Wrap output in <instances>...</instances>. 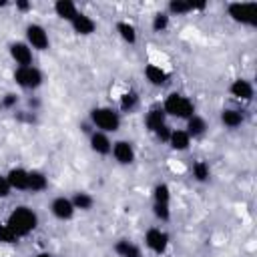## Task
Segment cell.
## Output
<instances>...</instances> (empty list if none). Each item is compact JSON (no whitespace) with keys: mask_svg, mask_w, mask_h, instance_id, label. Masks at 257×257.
Wrapping results in <instances>:
<instances>
[{"mask_svg":"<svg viewBox=\"0 0 257 257\" xmlns=\"http://www.w3.org/2000/svg\"><path fill=\"white\" fill-rule=\"evenodd\" d=\"M6 225L12 227V231L18 235V237H26L30 235L36 227H38V215L36 211H32L30 207L26 205H20V207H14L6 219Z\"/></svg>","mask_w":257,"mask_h":257,"instance_id":"6da1fadb","label":"cell"},{"mask_svg":"<svg viewBox=\"0 0 257 257\" xmlns=\"http://www.w3.org/2000/svg\"><path fill=\"white\" fill-rule=\"evenodd\" d=\"M90 124L100 133H116L120 128V114L110 106H94L90 110Z\"/></svg>","mask_w":257,"mask_h":257,"instance_id":"7a4b0ae2","label":"cell"},{"mask_svg":"<svg viewBox=\"0 0 257 257\" xmlns=\"http://www.w3.org/2000/svg\"><path fill=\"white\" fill-rule=\"evenodd\" d=\"M163 110H165L167 116L187 120L189 116L195 114V104H193V100L189 96H185L181 92H171L163 102Z\"/></svg>","mask_w":257,"mask_h":257,"instance_id":"3957f363","label":"cell"},{"mask_svg":"<svg viewBox=\"0 0 257 257\" xmlns=\"http://www.w3.org/2000/svg\"><path fill=\"white\" fill-rule=\"evenodd\" d=\"M227 14L237 24H243V26L257 24V4L255 2H231V4H227Z\"/></svg>","mask_w":257,"mask_h":257,"instance_id":"277c9868","label":"cell"},{"mask_svg":"<svg viewBox=\"0 0 257 257\" xmlns=\"http://www.w3.org/2000/svg\"><path fill=\"white\" fill-rule=\"evenodd\" d=\"M14 80L20 88L24 90H36L44 82V74L32 64V66H16L14 70Z\"/></svg>","mask_w":257,"mask_h":257,"instance_id":"5b68a950","label":"cell"},{"mask_svg":"<svg viewBox=\"0 0 257 257\" xmlns=\"http://www.w3.org/2000/svg\"><path fill=\"white\" fill-rule=\"evenodd\" d=\"M24 34H26V44L32 50H40L42 52V50H48L50 48V36H48L46 28L42 24H36V22L28 24L26 30H24Z\"/></svg>","mask_w":257,"mask_h":257,"instance_id":"8992f818","label":"cell"},{"mask_svg":"<svg viewBox=\"0 0 257 257\" xmlns=\"http://www.w3.org/2000/svg\"><path fill=\"white\" fill-rule=\"evenodd\" d=\"M171 237L167 231H163L161 227H151L145 233V245L155 253V255H165L169 249Z\"/></svg>","mask_w":257,"mask_h":257,"instance_id":"52a82bcc","label":"cell"},{"mask_svg":"<svg viewBox=\"0 0 257 257\" xmlns=\"http://www.w3.org/2000/svg\"><path fill=\"white\" fill-rule=\"evenodd\" d=\"M110 155L114 157V161L118 165H133L137 159V153H135V147L131 141H114Z\"/></svg>","mask_w":257,"mask_h":257,"instance_id":"ba28073f","label":"cell"},{"mask_svg":"<svg viewBox=\"0 0 257 257\" xmlns=\"http://www.w3.org/2000/svg\"><path fill=\"white\" fill-rule=\"evenodd\" d=\"M8 52H10V58H12L18 66H32L34 54H32V48H30L26 42H22V40L12 42V44L8 46Z\"/></svg>","mask_w":257,"mask_h":257,"instance_id":"9c48e42d","label":"cell"},{"mask_svg":"<svg viewBox=\"0 0 257 257\" xmlns=\"http://www.w3.org/2000/svg\"><path fill=\"white\" fill-rule=\"evenodd\" d=\"M50 213L58 219V221H70L76 213L70 197H54L50 203Z\"/></svg>","mask_w":257,"mask_h":257,"instance_id":"30bf717a","label":"cell"},{"mask_svg":"<svg viewBox=\"0 0 257 257\" xmlns=\"http://www.w3.org/2000/svg\"><path fill=\"white\" fill-rule=\"evenodd\" d=\"M70 26H72V30L78 34V36H90L94 30H96V22L88 16V14H84V12H76V16L70 20Z\"/></svg>","mask_w":257,"mask_h":257,"instance_id":"8fae6325","label":"cell"},{"mask_svg":"<svg viewBox=\"0 0 257 257\" xmlns=\"http://www.w3.org/2000/svg\"><path fill=\"white\" fill-rule=\"evenodd\" d=\"M229 94L235 96L237 100H251L255 90H253V84L247 80V78H235L231 84H229Z\"/></svg>","mask_w":257,"mask_h":257,"instance_id":"7c38bea8","label":"cell"},{"mask_svg":"<svg viewBox=\"0 0 257 257\" xmlns=\"http://www.w3.org/2000/svg\"><path fill=\"white\" fill-rule=\"evenodd\" d=\"M88 143H90L92 153H96V155H102L104 157V155H110V151H112V141L108 139L106 133L92 131L90 137H88Z\"/></svg>","mask_w":257,"mask_h":257,"instance_id":"4fadbf2b","label":"cell"},{"mask_svg":"<svg viewBox=\"0 0 257 257\" xmlns=\"http://www.w3.org/2000/svg\"><path fill=\"white\" fill-rule=\"evenodd\" d=\"M143 74H145L147 82L153 84V86H165L169 82V78H171V74L163 66H159V64H147Z\"/></svg>","mask_w":257,"mask_h":257,"instance_id":"5bb4252c","label":"cell"},{"mask_svg":"<svg viewBox=\"0 0 257 257\" xmlns=\"http://www.w3.org/2000/svg\"><path fill=\"white\" fill-rule=\"evenodd\" d=\"M6 179L12 187V191H28V169L24 167H12L6 173Z\"/></svg>","mask_w":257,"mask_h":257,"instance_id":"9a60e30c","label":"cell"},{"mask_svg":"<svg viewBox=\"0 0 257 257\" xmlns=\"http://www.w3.org/2000/svg\"><path fill=\"white\" fill-rule=\"evenodd\" d=\"M145 124H147V128L151 133H155L159 126L167 124V114H165L163 106H151L147 110V114H145Z\"/></svg>","mask_w":257,"mask_h":257,"instance_id":"2e32d148","label":"cell"},{"mask_svg":"<svg viewBox=\"0 0 257 257\" xmlns=\"http://www.w3.org/2000/svg\"><path fill=\"white\" fill-rule=\"evenodd\" d=\"M185 122H187L185 131H187V135H189L191 139H201V137L207 133V120H205L203 116H199V114L189 116Z\"/></svg>","mask_w":257,"mask_h":257,"instance_id":"e0dca14e","label":"cell"},{"mask_svg":"<svg viewBox=\"0 0 257 257\" xmlns=\"http://www.w3.org/2000/svg\"><path fill=\"white\" fill-rule=\"evenodd\" d=\"M76 12H78V8H76V4H74L72 0H56V2H54V14H56L60 20L70 22V20L76 16Z\"/></svg>","mask_w":257,"mask_h":257,"instance_id":"ac0fdd59","label":"cell"},{"mask_svg":"<svg viewBox=\"0 0 257 257\" xmlns=\"http://www.w3.org/2000/svg\"><path fill=\"white\" fill-rule=\"evenodd\" d=\"M169 145H171L173 151H187V149L191 147V137L187 135L185 128H173V131H171Z\"/></svg>","mask_w":257,"mask_h":257,"instance_id":"d6986e66","label":"cell"},{"mask_svg":"<svg viewBox=\"0 0 257 257\" xmlns=\"http://www.w3.org/2000/svg\"><path fill=\"white\" fill-rule=\"evenodd\" d=\"M46 187H48V177H46L42 171H38V169L28 171V191H32V193H42Z\"/></svg>","mask_w":257,"mask_h":257,"instance_id":"ffe728a7","label":"cell"},{"mask_svg":"<svg viewBox=\"0 0 257 257\" xmlns=\"http://www.w3.org/2000/svg\"><path fill=\"white\" fill-rule=\"evenodd\" d=\"M114 253L118 257H143V251L128 239H118L114 243Z\"/></svg>","mask_w":257,"mask_h":257,"instance_id":"44dd1931","label":"cell"},{"mask_svg":"<svg viewBox=\"0 0 257 257\" xmlns=\"http://www.w3.org/2000/svg\"><path fill=\"white\" fill-rule=\"evenodd\" d=\"M221 122L227 128H237L243 124V112L237 108H223L221 110Z\"/></svg>","mask_w":257,"mask_h":257,"instance_id":"7402d4cb","label":"cell"},{"mask_svg":"<svg viewBox=\"0 0 257 257\" xmlns=\"http://www.w3.org/2000/svg\"><path fill=\"white\" fill-rule=\"evenodd\" d=\"M116 32H118V36H120L126 44H135V42H137V28H135V24H131L128 20H118V22H116Z\"/></svg>","mask_w":257,"mask_h":257,"instance_id":"603a6c76","label":"cell"},{"mask_svg":"<svg viewBox=\"0 0 257 257\" xmlns=\"http://www.w3.org/2000/svg\"><path fill=\"white\" fill-rule=\"evenodd\" d=\"M70 201H72V205H74L76 211H88L94 205V197L90 193H86V191H76L70 197Z\"/></svg>","mask_w":257,"mask_h":257,"instance_id":"cb8c5ba5","label":"cell"},{"mask_svg":"<svg viewBox=\"0 0 257 257\" xmlns=\"http://www.w3.org/2000/svg\"><path fill=\"white\" fill-rule=\"evenodd\" d=\"M193 2H187V0H171L167 4V14L169 16H185L189 12H193Z\"/></svg>","mask_w":257,"mask_h":257,"instance_id":"d4e9b609","label":"cell"},{"mask_svg":"<svg viewBox=\"0 0 257 257\" xmlns=\"http://www.w3.org/2000/svg\"><path fill=\"white\" fill-rule=\"evenodd\" d=\"M193 179H195L197 183H207V181L211 179V167H209V163L197 161V163L193 165Z\"/></svg>","mask_w":257,"mask_h":257,"instance_id":"484cf974","label":"cell"},{"mask_svg":"<svg viewBox=\"0 0 257 257\" xmlns=\"http://www.w3.org/2000/svg\"><path fill=\"white\" fill-rule=\"evenodd\" d=\"M153 203H169L171 205V189L167 183H157L153 189Z\"/></svg>","mask_w":257,"mask_h":257,"instance_id":"4316f807","label":"cell"},{"mask_svg":"<svg viewBox=\"0 0 257 257\" xmlns=\"http://www.w3.org/2000/svg\"><path fill=\"white\" fill-rule=\"evenodd\" d=\"M137 104H139V94H137L135 90H126V92L120 96V110H122V112L135 110Z\"/></svg>","mask_w":257,"mask_h":257,"instance_id":"83f0119b","label":"cell"},{"mask_svg":"<svg viewBox=\"0 0 257 257\" xmlns=\"http://www.w3.org/2000/svg\"><path fill=\"white\" fill-rule=\"evenodd\" d=\"M169 24H171V16L167 12H157L153 16V22H151V26H153L155 32H165L169 28Z\"/></svg>","mask_w":257,"mask_h":257,"instance_id":"f1b7e54d","label":"cell"},{"mask_svg":"<svg viewBox=\"0 0 257 257\" xmlns=\"http://www.w3.org/2000/svg\"><path fill=\"white\" fill-rule=\"evenodd\" d=\"M18 235L12 231V227L10 225H6V223H2L0 225V243L2 245H12V243H18Z\"/></svg>","mask_w":257,"mask_h":257,"instance_id":"f546056e","label":"cell"},{"mask_svg":"<svg viewBox=\"0 0 257 257\" xmlns=\"http://www.w3.org/2000/svg\"><path fill=\"white\" fill-rule=\"evenodd\" d=\"M153 215H155L159 221L167 223V221L171 219V205H169V203H153Z\"/></svg>","mask_w":257,"mask_h":257,"instance_id":"4dcf8cb0","label":"cell"},{"mask_svg":"<svg viewBox=\"0 0 257 257\" xmlns=\"http://www.w3.org/2000/svg\"><path fill=\"white\" fill-rule=\"evenodd\" d=\"M171 131H173V128H171L169 124H163V126H159V128H157L153 135H155V137H157L161 143H169V139H171Z\"/></svg>","mask_w":257,"mask_h":257,"instance_id":"1f68e13d","label":"cell"},{"mask_svg":"<svg viewBox=\"0 0 257 257\" xmlns=\"http://www.w3.org/2000/svg\"><path fill=\"white\" fill-rule=\"evenodd\" d=\"M10 193H12V187L6 179V175H0V199H6Z\"/></svg>","mask_w":257,"mask_h":257,"instance_id":"d6a6232c","label":"cell"},{"mask_svg":"<svg viewBox=\"0 0 257 257\" xmlns=\"http://www.w3.org/2000/svg\"><path fill=\"white\" fill-rule=\"evenodd\" d=\"M16 102H18V96H16V94H12V92H8V94L2 98V106H6V108L16 106Z\"/></svg>","mask_w":257,"mask_h":257,"instance_id":"836d02e7","label":"cell"},{"mask_svg":"<svg viewBox=\"0 0 257 257\" xmlns=\"http://www.w3.org/2000/svg\"><path fill=\"white\" fill-rule=\"evenodd\" d=\"M16 8H18V10H22V12H26V10H30V8H32V4H30V2H26V0H16Z\"/></svg>","mask_w":257,"mask_h":257,"instance_id":"e575fe53","label":"cell"},{"mask_svg":"<svg viewBox=\"0 0 257 257\" xmlns=\"http://www.w3.org/2000/svg\"><path fill=\"white\" fill-rule=\"evenodd\" d=\"M34 257H52V255H50V253H46V251H42V253H36Z\"/></svg>","mask_w":257,"mask_h":257,"instance_id":"d590c367","label":"cell"},{"mask_svg":"<svg viewBox=\"0 0 257 257\" xmlns=\"http://www.w3.org/2000/svg\"><path fill=\"white\" fill-rule=\"evenodd\" d=\"M4 6H8V2L6 0H0V8H4Z\"/></svg>","mask_w":257,"mask_h":257,"instance_id":"8d00e7d4","label":"cell"}]
</instances>
